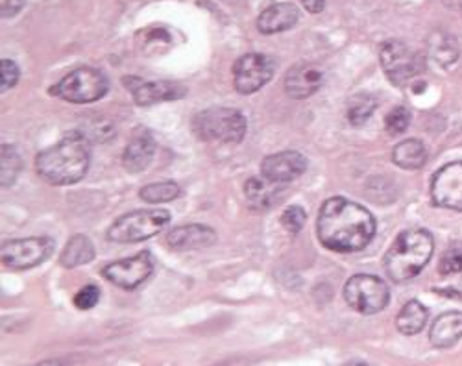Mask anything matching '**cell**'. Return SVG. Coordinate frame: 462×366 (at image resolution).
<instances>
[{
	"instance_id": "6da1fadb",
	"label": "cell",
	"mask_w": 462,
	"mask_h": 366,
	"mask_svg": "<svg viewBox=\"0 0 462 366\" xmlns=\"http://www.w3.org/2000/svg\"><path fill=\"white\" fill-rule=\"evenodd\" d=\"M320 242L340 253L359 252L375 235V221L368 209L342 197L329 198L319 213Z\"/></svg>"
},
{
	"instance_id": "7a4b0ae2",
	"label": "cell",
	"mask_w": 462,
	"mask_h": 366,
	"mask_svg": "<svg viewBox=\"0 0 462 366\" xmlns=\"http://www.w3.org/2000/svg\"><path fill=\"white\" fill-rule=\"evenodd\" d=\"M89 141L80 133H74L37 154L35 170L52 186H72V183L84 179L89 170Z\"/></svg>"
},
{
	"instance_id": "3957f363",
	"label": "cell",
	"mask_w": 462,
	"mask_h": 366,
	"mask_svg": "<svg viewBox=\"0 0 462 366\" xmlns=\"http://www.w3.org/2000/svg\"><path fill=\"white\" fill-rule=\"evenodd\" d=\"M433 237L423 230H407L398 235V239L384 255V270L396 283H405L416 278L433 255Z\"/></svg>"
},
{
	"instance_id": "277c9868",
	"label": "cell",
	"mask_w": 462,
	"mask_h": 366,
	"mask_svg": "<svg viewBox=\"0 0 462 366\" xmlns=\"http://www.w3.org/2000/svg\"><path fill=\"white\" fill-rule=\"evenodd\" d=\"M246 128V117L231 107H209L192 119V130L202 141L237 144L245 139Z\"/></svg>"
},
{
	"instance_id": "5b68a950",
	"label": "cell",
	"mask_w": 462,
	"mask_h": 366,
	"mask_svg": "<svg viewBox=\"0 0 462 366\" xmlns=\"http://www.w3.org/2000/svg\"><path fill=\"white\" fill-rule=\"evenodd\" d=\"M171 223L167 209H137L123 215L107 230L111 242H141L163 232Z\"/></svg>"
},
{
	"instance_id": "8992f818",
	"label": "cell",
	"mask_w": 462,
	"mask_h": 366,
	"mask_svg": "<svg viewBox=\"0 0 462 366\" xmlns=\"http://www.w3.org/2000/svg\"><path fill=\"white\" fill-rule=\"evenodd\" d=\"M109 89L104 72L93 67H82L72 72L52 87V95L72 104H91L100 100Z\"/></svg>"
},
{
	"instance_id": "52a82bcc",
	"label": "cell",
	"mask_w": 462,
	"mask_h": 366,
	"mask_svg": "<svg viewBox=\"0 0 462 366\" xmlns=\"http://www.w3.org/2000/svg\"><path fill=\"white\" fill-rule=\"evenodd\" d=\"M344 298L348 306L361 315H375L387 307L391 292L387 283L377 276L357 274L344 287Z\"/></svg>"
},
{
	"instance_id": "ba28073f",
	"label": "cell",
	"mask_w": 462,
	"mask_h": 366,
	"mask_svg": "<svg viewBox=\"0 0 462 366\" xmlns=\"http://www.w3.org/2000/svg\"><path fill=\"white\" fill-rule=\"evenodd\" d=\"M379 59L384 75L398 87L407 86L423 69L421 58L409 45L398 40H391L381 47Z\"/></svg>"
},
{
	"instance_id": "9c48e42d",
	"label": "cell",
	"mask_w": 462,
	"mask_h": 366,
	"mask_svg": "<svg viewBox=\"0 0 462 366\" xmlns=\"http://www.w3.org/2000/svg\"><path fill=\"white\" fill-rule=\"evenodd\" d=\"M54 252V241L47 235L12 239L3 244V263L12 270H26L47 261Z\"/></svg>"
},
{
	"instance_id": "30bf717a",
	"label": "cell",
	"mask_w": 462,
	"mask_h": 366,
	"mask_svg": "<svg viewBox=\"0 0 462 366\" xmlns=\"http://www.w3.org/2000/svg\"><path fill=\"white\" fill-rule=\"evenodd\" d=\"M276 63L271 56L250 52L241 56L234 65V84L237 93L252 95L257 93L264 84L274 77Z\"/></svg>"
},
{
	"instance_id": "8fae6325",
	"label": "cell",
	"mask_w": 462,
	"mask_h": 366,
	"mask_svg": "<svg viewBox=\"0 0 462 366\" xmlns=\"http://www.w3.org/2000/svg\"><path fill=\"white\" fill-rule=\"evenodd\" d=\"M153 270V261L150 252H139L134 258L109 263L102 269V274L107 281L117 285L125 290H134L141 283H144Z\"/></svg>"
},
{
	"instance_id": "7c38bea8",
	"label": "cell",
	"mask_w": 462,
	"mask_h": 366,
	"mask_svg": "<svg viewBox=\"0 0 462 366\" xmlns=\"http://www.w3.org/2000/svg\"><path fill=\"white\" fill-rule=\"evenodd\" d=\"M431 198L439 207L462 211V161L449 163L435 174Z\"/></svg>"
},
{
	"instance_id": "4fadbf2b",
	"label": "cell",
	"mask_w": 462,
	"mask_h": 366,
	"mask_svg": "<svg viewBox=\"0 0 462 366\" xmlns=\"http://www.w3.org/2000/svg\"><path fill=\"white\" fill-rule=\"evenodd\" d=\"M324 80H326L324 67L319 63H313V61L311 63L305 61V63H298L287 70L283 87L291 98L301 100V98L315 95L324 86Z\"/></svg>"
},
{
	"instance_id": "5bb4252c",
	"label": "cell",
	"mask_w": 462,
	"mask_h": 366,
	"mask_svg": "<svg viewBox=\"0 0 462 366\" xmlns=\"http://www.w3.org/2000/svg\"><path fill=\"white\" fill-rule=\"evenodd\" d=\"M125 84L128 91L134 95V100L137 105L171 102L185 95V89L180 84H172V82H150V80L132 77V78H125Z\"/></svg>"
},
{
	"instance_id": "9a60e30c",
	"label": "cell",
	"mask_w": 462,
	"mask_h": 366,
	"mask_svg": "<svg viewBox=\"0 0 462 366\" xmlns=\"http://www.w3.org/2000/svg\"><path fill=\"white\" fill-rule=\"evenodd\" d=\"M307 170V160L303 154L287 151L266 156L261 163V174L276 183H289L300 178Z\"/></svg>"
},
{
	"instance_id": "2e32d148",
	"label": "cell",
	"mask_w": 462,
	"mask_h": 366,
	"mask_svg": "<svg viewBox=\"0 0 462 366\" xmlns=\"http://www.w3.org/2000/svg\"><path fill=\"white\" fill-rule=\"evenodd\" d=\"M153 154H156V141L146 130L139 128L123 154V165L130 174H139L152 163Z\"/></svg>"
},
{
	"instance_id": "e0dca14e",
	"label": "cell",
	"mask_w": 462,
	"mask_h": 366,
	"mask_svg": "<svg viewBox=\"0 0 462 366\" xmlns=\"http://www.w3.org/2000/svg\"><path fill=\"white\" fill-rule=\"evenodd\" d=\"M217 241V233L204 224H185L167 233V244L174 250L208 248Z\"/></svg>"
},
{
	"instance_id": "ac0fdd59",
	"label": "cell",
	"mask_w": 462,
	"mask_h": 366,
	"mask_svg": "<svg viewBox=\"0 0 462 366\" xmlns=\"http://www.w3.org/2000/svg\"><path fill=\"white\" fill-rule=\"evenodd\" d=\"M298 19H300V12L294 5L278 3L261 12V15L257 17V28L261 33L273 35V33L291 30L298 23Z\"/></svg>"
},
{
	"instance_id": "d6986e66",
	"label": "cell",
	"mask_w": 462,
	"mask_h": 366,
	"mask_svg": "<svg viewBox=\"0 0 462 366\" xmlns=\"http://www.w3.org/2000/svg\"><path fill=\"white\" fill-rule=\"evenodd\" d=\"M462 339V313L449 311L440 315L430 332V341L437 348H449Z\"/></svg>"
},
{
	"instance_id": "ffe728a7",
	"label": "cell",
	"mask_w": 462,
	"mask_h": 366,
	"mask_svg": "<svg viewBox=\"0 0 462 366\" xmlns=\"http://www.w3.org/2000/svg\"><path fill=\"white\" fill-rule=\"evenodd\" d=\"M245 193H246V198L250 200L252 206L261 207V209H268V207H273L283 197L285 188H283V183L271 181V179H266L264 176L263 178L254 176L246 181Z\"/></svg>"
},
{
	"instance_id": "44dd1931",
	"label": "cell",
	"mask_w": 462,
	"mask_h": 366,
	"mask_svg": "<svg viewBox=\"0 0 462 366\" xmlns=\"http://www.w3.org/2000/svg\"><path fill=\"white\" fill-rule=\"evenodd\" d=\"M93 260H95V246L89 237L80 233V235H74L72 239H69V242L63 248L60 263L65 269H74L80 265H88Z\"/></svg>"
},
{
	"instance_id": "7402d4cb",
	"label": "cell",
	"mask_w": 462,
	"mask_h": 366,
	"mask_svg": "<svg viewBox=\"0 0 462 366\" xmlns=\"http://www.w3.org/2000/svg\"><path fill=\"white\" fill-rule=\"evenodd\" d=\"M393 160L398 167L405 170H416L426 165L428 149L420 139H407L396 146L393 152Z\"/></svg>"
},
{
	"instance_id": "603a6c76",
	"label": "cell",
	"mask_w": 462,
	"mask_h": 366,
	"mask_svg": "<svg viewBox=\"0 0 462 366\" xmlns=\"http://www.w3.org/2000/svg\"><path fill=\"white\" fill-rule=\"evenodd\" d=\"M428 309L423 307L420 302L411 300L405 304V307L400 311L396 318V325L403 335H416L420 334L423 327L428 324Z\"/></svg>"
},
{
	"instance_id": "cb8c5ba5",
	"label": "cell",
	"mask_w": 462,
	"mask_h": 366,
	"mask_svg": "<svg viewBox=\"0 0 462 366\" xmlns=\"http://www.w3.org/2000/svg\"><path fill=\"white\" fill-rule=\"evenodd\" d=\"M377 107V102L372 95L359 93L348 102V109H346V115H348L350 124L354 126H363L365 123L370 121Z\"/></svg>"
},
{
	"instance_id": "d4e9b609",
	"label": "cell",
	"mask_w": 462,
	"mask_h": 366,
	"mask_svg": "<svg viewBox=\"0 0 462 366\" xmlns=\"http://www.w3.org/2000/svg\"><path fill=\"white\" fill-rule=\"evenodd\" d=\"M181 195V189L178 183L174 181H158V183H150V186L143 188L139 197L146 204H165L172 202Z\"/></svg>"
},
{
	"instance_id": "484cf974",
	"label": "cell",
	"mask_w": 462,
	"mask_h": 366,
	"mask_svg": "<svg viewBox=\"0 0 462 366\" xmlns=\"http://www.w3.org/2000/svg\"><path fill=\"white\" fill-rule=\"evenodd\" d=\"M430 47H431V54L433 58L440 63V65H449L453 61H457L458 58V47H457V41L451 38L449 33H444V32H437L431 41H430Z\"/></svg>"
},
{
	"instance_id": "4316f807",
	"label": "cell",
	"mask_w": 462,
	"mask_h": 366,
	"mask_svg": "<svg viewBox=\"0 0 462 366\" xmlns=\"http://www.w3.org/2000/svg\"><path fill=\"white\" fill-rule=\"evenodd\" d=\"M21 156L17 152L15 146L12 144H3V161H0V169H3V188L8 189L14 186V181L17 179L21 172Z\"/></svg>"
},
{
	"instance_id": "83f0119b",
	"label": "cell",
	"mask_w": 462,
	"mask_h": 366,
	"mask_svg": "<svg viewBox=\"0 0 462 366\" xmlns=\"http://www.w3.org/2000/svg\"><path fill=\"white\" fill-rule=\"evenodd\" d=\"M439 270L444 276L462 274V242H455L444 252V255L440 258Z\"/></svg>"
},
{
	"instance_id": "f1b7e54d",
	"label": "cell",
	"mask_w": 462,
	"mask_h": 366,
	"mask_svg": "<svg viewBox=\"0 0 462 366\" xmlns=\"http://www.w3.org/2000/svg\"><path fill=\"white\" fill-rule=\"evenodd\" d=\"M409 124H411V114H409V109L403 105L394 107L393 112L387 115V119H384V128H387V132L391 135L403 133L409 128Z\"/></svg>"
},
{
	"instance_id": "f546056e",
	"label": "cell",
	"mask_w": 462,
	"mask_h": 366,
	"mask_svg": "<svg viewBox=\"0 0 462 366\" xmlns=\"http://www.w3.org/2000/svg\"><path fill=\"white\" fill-rule=\"evenodd\" d=\"M305 218H307V215L300 206H289L282 213V226L289 233H300L301 228L305 226Z\"/></svg>"
},
{
	"instance_id": "4dcf8cb0",
	"label": "cell",
	"mask_w": 462,
	"mask_h": 366,
	"mask_svg": "<svg viewBox=\"0 0 462 366\" xmlns=\"http://www.w3.org/2000/svg\"><path fill=\"white\" fill-rule=\"evenodd\" d=\"M100 300V288L97 285H86L74 295V306L80 311H89L93 309Z\"/></svg>"
},
{
	"instance_id": "1f68e13d",
	"label": "cell",
	"mask_w": 462,
	"mask_h": 366,
	"mask_svg": "<svg viewBox=\"0 0 462 366\" xmlns=\"http://www.w3.org/2000/svg\"><path fill=\"white\" fill-rule=\"evenodd\" d=\"M19 82V67L12 59H3L0 63V91L6 93Z\"/></svg>"
},
{
	"instance_id": "d6a6232c",
	"label": "cell",
	"mask_w": 462,
	"mask_h": 366,
	"mask_svg": "<svg viewBox=\"0 0 462 366\" xmlns=\"http://www.w3.org/2000/svg\"><path fill=\"white\" fill-rule=\"evenodd\" d=\"M24 3L26 0H3V17H15L23 10Z\"/></svg>"
},
{
	"instance_id": "836d02e7",
	"label": "cell",
	"mask_w": 462,
	"mask_h": 366,
	"mask_svg": "<svg viewBox=\"0 0 462 366\" xmlns=\"http://www.w3.org/2000/svg\"><path fill=\"white\" fill-rule=\"evenodd\" d=\"M301 5L307 12L311 14H320L326 6V0H301Z\"/></svg>"
},
{
	"instance_id": "e575fe53",
	"label": "cell",
	"mask_w": 462,
	"mask_h": 366,
	"mask_svg": "<svg viewBox=\"0 0 462 366\" xmlns=\"http://www.w3.org/2000/svg\"><path fill=\"white\" fill-rule=\"evenodd\" d=\"M444 5H446L449 10H453V12H457V14L462 15V0H444Z\"/></svg>"
},
{
	"instance_id": "d590c367",
	"label": "cell",
	"mask_w": 462,
	"mask_h": 366,
	"mask_svg": "<svg viewBox=\"0 0 462 366\" xmlns=\"http://www.w3.org/2000/svg\"><path fill=\"white\" fill-rule=\"evenodd\" d=\"M35 366H61V362L60 361H45V362L35 364Z\"/></svg>"
},
{
	"instance_id": "8d00e7d4",
	"label": "cell",
	"mask_w": 462,
	"mask_h": 366,
	"mask_svg": "<svg viewBox=\"0 0 462 366\" xmlns=\"http://www.w3.org/2000/svg\"><path fill=\"white\" fill-rule=\"evenodd\" d=\"M344 366H370V364H366L363 361H350V362H346Z\"/></svg>"
}]
</instances>
